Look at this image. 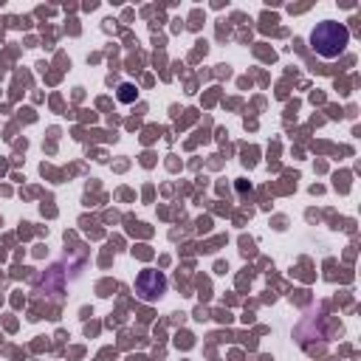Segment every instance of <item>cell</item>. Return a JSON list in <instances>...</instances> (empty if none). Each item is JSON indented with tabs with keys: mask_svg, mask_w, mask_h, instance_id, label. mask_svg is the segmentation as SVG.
Segmentation results:
<instances>
[{
	"mask_svg": "<svg viewBox=\"0 0 361 361\" xmlns=\"http://www.w3.org/2000/svg\"><path fill=\"white\" fill-rule=\"evenodd\" d=\"M350 42V31L344 23L336 20H324L310 31V48L322 56V59H336Z\"/></svg>",
	"mask_w": 361,
	"mask_h": 361,
	"instance_id": "6da1fadb",
	"label": "cell"
},
{
	"mask_svg": "<svg viewBox=\"0 0 361 361\" xmlns=\"http://www.w3.org/2000/svg\"><path fill=\"white\" fill-rule=\"evenodd\" d=\"M164 290H166V276H164L161 271L147 268V271H141V274L135 276V293H138L144 302H155V299H161Z\"/></svg>",
	"mask_w": 361,
	"mask_h": 361,
	"instance_id": "7a4b0ae2",
	"label": "cell"
},
{
	"mask_svg": "<svg viewBox=\"0 0 361 361\" xmlns=\"http://www.w3.org/2000/svg\"><path fill=\"white\" fill-rule=\"evenodd\" d=\"M116 96H118V102L130 104V102H135V96H138V93H135V87H133L130 82H124V85H118V93H116Z\"/></svg>",
	"mask_w": 361,
	"mask_h": 361,
	"instance_id": "3957f363",
	"label": "cell"
}]
</instances>
